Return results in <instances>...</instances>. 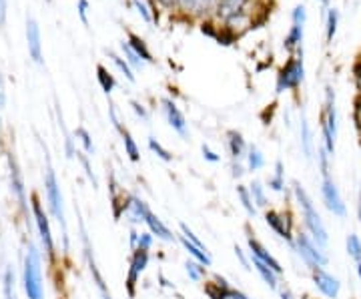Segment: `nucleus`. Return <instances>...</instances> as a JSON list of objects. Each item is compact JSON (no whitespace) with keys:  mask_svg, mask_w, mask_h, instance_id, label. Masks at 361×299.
Listing matches in <instances>:
<instances>
[{"mask_svg":"<svg viewBox=\"0 0 361 299\" xmlns=\"http://www.w3.org/2000/svg\"><path fill=\"white\" fill-rule=\"evenodd\" d=\"M291 199L295 201L297 211H299L301 229L310 235L317 245H322L323 249L329 248V229L323 221L322 213L315 205L313 197L310 195V191L299 181L291 183Z\"/></svg>","mask_w":361,"mask_h":299,"instance_id":"f257e3e1","label":"nucleus"},{"mask_svg":"<svg viewBox=\"0 0 361 299\" xmlns=\"http://www.w3.org/2000/svg\"><path fill=\"white\" fill-rule=\"evenodd\" d=\"M322 123V147L327 151V155L336 157L337 135H339V115H337V97L336 89L331 85L325 87V99H323V109L319 115Z\"/></svg>","mask_w":361,"mask_h":299,"instance_id":"f03ea898","label":"nucleus"},{"mask_svg":"<svg viewBox=\"0 0 361 299\" xmlns=\"http://www.w3.org/2000/svg\"><path fill=\"white\" fill-rule=\"evenodd\" d=\"M42 260L39 248L28 241L25 260H23V287L28 299H44V283H42Z\"/></svg>","mask_w":361,"mask_h":299,"instance_id":"7ed1b4c3","label":"nucleus"},{"mask_svg":"<svg viewBox=\"0 0 361 299\" xmlns=\"http://www.w3.org/2000/svg\"><path fill=\"white\" fill-rule=\"evenodd\" d=\"M289 248H291V251L297 255V260L301 261L310 271L317 269V267H327V265H329L327 249H323L322 245H317L303 229H297L295 237H293V241H291Z\"/></svg>","mask_w":361,"mask_h":299,"instance_id":"20e7f679","label":"nucleus"},{"mask_svg":"<svg viewBox=\"0 0 361 299\" xmlns=\"http://www.w3.org/2000/svg\"><path fill=\"white\" fill-rule=\"evenodd\" d=\"M305 80V63H303V51L291 54L285 65L277 71L275 78V92L283 94V92L297 91Z\"/></svg>","mask_w":361,"mask_h":299,"instance_id":"39448f33","label":"nucleus"},{"mask_svg":"<svg viewBox=\"0 0 361 299\" xmlns=\"http://www.w3.org/2000/svg\"><path fill=\"white\" fill-rule=\"evenodd\" d=\"M44 193L49 201V211L51 215L63 227V237H65V249H68V235H66V217H65V201H63V191L56 179V173L51 167V161H47V173H44Z\"/></svg>","mask_w":361,"mask_h":299,"instance_id":"423d86ee","label":"nucleus"},{"mask_svg":"<svg viewBox=\"0 0 361 299\" xmlns=\"http://www.w3.org/2000/svg\"><path fill=\"white\" fill-rule=\"evenodd\" d=\"M319 195H322L323 207L327 209L334 217H337V219H345V217H348V203H345V199L341 195V189H339V185H337V181L334 179L331 171L322 173Z\"/></svg>","mask_w":361,"mask_h":299,"instance_id":"0eeeda50","label":"nucleus"},{"mask_svg":"<svg viewBox=\"0 0 361 299\" xmlns=\"http://www.w3.org/2000/svg\"><path fill=\"white\" fill-rule=\"evenodd\" d=\"M30 209H32L35 225H37V231H39L40 249L44 251V257L51 263H54L56 261V245H54V237H52L51 221H49V215L42 209V203H40L37 195L30 197Z\"/></svg>","mask_w":361,"mask_h":299,"instance_id":"6e6552de","label":"nucleus"},{"mask_svg":"<svg viewBox=\"0 0 361 299\" xmlns=\"http://www.w3.org/2000/svg\"><path fill=\"white\" fill-rule=\"evenodd\" d=\"M263 221L279 239H283L287 245H291V241L297 233V227L293 215L287 209L269 207L267 211H263Z\"/></svg>","mask_w":361,"mask_h":299,"instance_id":"1a4fd4ad","label":"nucleus"},{"mask_svg":"<svg viewBox=\"0 0 361 299\" xmlns=\"http://www.w3.org/2000/svg\"><path fill=\"white\" fill-rule=\"evenodd\" d=\"M149 263H151V251H141V249L130 251L129 267H127V275H125V291H127L129 299L137 298L141 277L147 271Z\"/></svg>","mask_w":361,"mask_h":299,"instance_id":"9d476101","label":"nucleus"},{"mask_svg":"<svg viewBox=\"0 0 361 299\" xmlns=\"http://www.w3.org/2000/svg\"><path fill=\"white\" fill-rule=\"evenodd\" d=\"M310 275L311 283L315 287V291H317L323 299H339L341 289H343V283H341V279H339L336 274H331V271L325 269V267H317V269L310 271Z\"/></svg>","mask_w":361,"mask_h":299,"instance_id":"9b49d317","label":"nucleus"},{"mask_svg":"<svg viewBox=\"0 0 361 299\" xmlns=\"http://www.w3.org/2000/svg\"><path fill=\"white\" fill-rule=\"evenodd\" d=\"M245 229H247L245 241H247V251H249V255H251L253 260L263 261L265 265H269V267L273 269V271H275V274H279L281 277H283L285 269H283V265H281V261L277 260V257H275V255L271 253L269 249L265 248V243H263V241L259 239L257 235L251 231V227H249V225H247Z\"/></svg>","mask_w":361,"mask_h":299,"instance_id":"f8f14e48","label":"nucleus"},{"mask_svg":"<svg viewBox=\"0 0 361 299\" xmlns=\"http://www.w3.org/2000/svg\"><path fill=\"white\" fill-rule=\"evenodd\" d=\"M203 289H205V295L209 299H251L245 291L233 287L229 279L219 274L211 275V279L205 281Z\"/></svg>","mask_w":361,"mask_h":299,"instance_id":"ddd939ff","label":"nucleus"},{"mask_svg":"<svg viewBox=\"0 0 361 299\" xmlns=\"http://www.w3.org/2000/svg\"><path fill=\"white\" fill-rule=\"evenodd\" d=\"M175 13L183 14L185 18H193V20L215 18L217 0H177Z\"/></svg>","mask_w":361,"mask_h":299,"instance_id":"4468645a","label":"nucleus"},{"mask_svg":"<svg viewBox=\"0 0 361 299\" xmlns=\"http://www.w3.org/2000/svg\"><path fill=\"white\" fill-rule=\"evenodd\" d=\"M149 215H151L149 203L141 195H137V193H127L121 219H125L130 227H139V225H145Z\"/></svg>","mask_w":361,"mask_h":299,"instance_id":"2eb2a0df","label":"nucleus"},{"mask_svg":"<svg viewBox=\"0 0 361 299\" xmlns=\"http://www.w3.org/2000/svg\"><path fill=\"white\" fill-rule=\"evenodd\" d=\"M161 113H163V117L167 121L169 127L175 130L180 139H189V123H187V117L183 115L179 104L175 103L171 97H163L161 99Z\"/></svg>","mask_w":361,"mask_h":299,"instance_id":"dca6fc26","label":"nucleus"},{"mask_svg":"<svg viewBox=\"0 0 361 299\" xmlns=\"http://www.w3.org/2000/svg\"><path fill=\"white\" fill-rule=\"evenodd\" d=\"M8 169H11V191H13L14 199L18 201V207L23 211V215L28 219V199H26L25 179H23L20 167H18V163H16L13 153L8 155Z\"/></svg>","mask_w":361,"mask_h":299,"instance_id":"f3484780","label":"nucleus"},{"mask_svg":"<svg viewBox=\"0 0 361 299\" xmlns=\"http://www.w3.org/2000/svg\"><path fill=\"white\" fill-rule=\"evenodd\" d=\"M26 42H28V54L30 59L42 65L44 56H42V40H40V26L35 18H26Z\"/></svg>","mask_w":361,"mask_h":299,"instance_id":"a211bd4d","label":"nucleus"},{"mask_svg":"<svg viewBox=\"0 0 361 299\" xmlns=\"http://www.w3.org/2000/svg\"><path fill=\"white\" fill-rule=\"evenodd\" d=\"M225 147H227V153L231 157V161H245L249 143H247V139L243 137L241 130H227L225 133Z\"/></svg>","mask_w":361,"mask_h":299,"instance_id":"6ab92c4d","label":"nucleus"},{"mask_svg":"<svg viewBox=\"0 0 361 299\" xmlns=\"http://www.w3.org/2000/svg\"><path fill=\"white\" fill-rule=\"evenodd\" d=\"M145 227H147L149 233L155 237L157 241H163V243H175V241H177V233H173V229H171L167 223L163 221L157 213H153V211H151V215L147 217Z\"/></svg>","mask_w":361,"mask_h":299,"instance_id":"aec40b11","label":"nucleus"},{"mask_svg":"<svg viewBox=\"0 0 361 299\" xmlns=\"http://www.w3.org/2000/svg\"><path fill=\"white\" fill-rule=\"evenodd\" d=\"M299 147H301V155L305 157L307 161H311L315 157V139H313V130H311L307 115L301 113L299 117Z\"/></svg>","mask_w":361,"mask_h":299,"instance_id":"412c9836","label":"nucleus"},{"mask_svg":"<svg viewBox=\"0 0 361 299\" xmlns=\"http://www.w3.org/2000/svg\"><path fill=\"white\" fill-rule=\"evenodd\" d=\"M267 189L279 195H291V187H287V177H285V165L283 161H275L273 165V173L267 179Z\"/></svg>","mask_w":361,"mask_h":299,"instance_id":"4be33fe9","label":"nucleus"},{"mask_svg":"<svg viewBox=\"0 0 361 299\" xmlns=\"http://www.w3.org/2000/svg\"><path fill=\"white\" fill-rule=\"evenodd\" d=\"M249 257H251V255H249ZM251 267L255 269V274L259 275V279L269 287L271 291H277V289L281 287V275L275 274L269 265H265L263 261L253 260V257H251Z\"/></svg>","mask_w":361,"mask_h":299,"instance_id":"5701e85b","label":"nucleus"},{"mask_svg":"<svg viewBox=\"0 0 361 299\" xmlns=\"http://www.w3.org/2000/svg\"><path fill=\"white\" fill-rule=\"evenodd\" d=\"M177 241H179V245L183 248V251L189 255V260L199 261V263H203L205 267H211L213 265V260H211V253H209V249L199 248V245H195L191 243L187 237H183V235H177Z\"/></svg>","mask_w":361,"mask_h":299,"instance_id":"b1692460","label":"nucleus"},{"mask_svg":"<svg viewBox=\"0 0 361 299\" xmlns=\"http://www.w3.org/2000/svg\"><path fill=\"white\" fill-rule=\"evenodd\" d=\"M303 39H305V26L303 25H291L289 26V32L285 35L283 39V49L291 54L303 51Z\"/></svg>","mask_w":361,"mask_h":299,"instance_id":"393cba45","label":"nucleus"},{"mask_svg":"<svg viewBox=\"0 0 361 299\" xmlns=\"http://www.w3.org/2000/svg\"><path fill=\"white\" fill-rule=\"evenodd\" d=\"M127 44H129L133 51L139 54V59H141L145 65H155V59H153V52L149 49V44H147V40L139 37L137 32H127Z\"/></svg>","mask_w":361,"mask_h":299,"instance_id":"a878e982","label":"nucleus"},{"mask_svg":"<svg viewBox=\"0 0 361 299\" xmlns=\"http://www.w3.org/2000/svg\"><path fill=\"white\" fill-rule=\"evenodd\" d=\"M235 193H237V201H239L241 209L247 213V217L255 219V217L259 215V209L257 205L253 203V197H251V191H249V185L239 183V185H237V189H235Z\"/></svg>","mask_w":361,"mask_h":299,"instance_id":"bb28decb","label":"nucleus"},{"mask_svg":"<svg viewBox=\"0 0 361 299\" xmlns=\"http://www.w3.org/2000/svg\"><path fill=\"white\" fill-rule=\"evenodd\" d=\"M267 159L263 155V151L259 149L257 145H249V151L245 157V167L249 173H257V171L265 169Z\"/></svg>","mask_w":361,"mask_h":299,"instance_id":"cd10ccee","label":"nucleus"},{"mask_svg":"<svg viewBox=\"0 0 361 299\" xmlns=\"http://www.w3.org/2000/svg\"><path fill=\"white\" fill-rule=\"evenodd\" d=\"M249 191H251V197H253V203L257 205V209H263L267 211L269 209V193H267V187L261 181H251L249 183Z\"/></svg>","mask_w":361,"mask_h":299,"instance_id":"c85d7f7f","label":"nucleus"},{"mask_svg":"<svg viewBox=\"0 0 361 299\" xmlns=\"http://www.w3.org/2000/svg\"><path fill=\"white\" fill-rule=\"evenodd\" d=\"M130 4H133V8L137 11V13L141 14V18L145 23H157L159 20V13H157L155 8V2L151 0V2H147V0H130Z\"/></svg>","mask_w":361,"mask_h":299,"instance_id":"c756f323","label":"nucleus"},{"mask_svg":"<svg viewBox=\"0 0 361 299\" xmlns=\"http://www.w3.org/2000/svg\"><path fill=\"white\" fill-rule=\"evenodd\" d=\"M339 18H341V14H339L336 6L327 8V13H325V40L327 42H334V39H336Z\"/></svg>","mask_w":361,"mask_h":299,"instance_id":"7c9ffc66","label":"nucleus"},{"mask_svg":"<svg viewBox=\"0 0 361 299\" xmlns=\"http://www.w3.org/2000/svg\"><path fill=\"white\" fill-rule=\"evenodd\" d=\"M121 139H123V147H125V155L129 157L130 163H139V161H141V149H139L137 141L133 139L130 130H123V133H121Z\"/></svg>","mask_w":361,"mask_h":299,"instance_id":"2f4dec72","label":"nucleus"},{"mask_svg":"<svg viewBox=\"0 0 361 299\" xmlns=\"http://www.w3.org/2000/svg\"><path fill=\"white\" fill-rule=\"evenodd\" d=\"M97 80H99V85H101L104 94H111L116 89L115 75L104 65H97Z\"/></svg>","mask_w":361,"mask_h":299,"instance_id":"473e14b6","label":"nucleus"},{"mask_svg":"<svg viewBox=\"0 0 361 299\" xmlns=\"http://www.w3.org/2000/svg\"><path fill=\"white\" fill-rule=\"evenodd\" d=\"M185 274L187 277L193 281V283H201V281H207V267L203 263L195 260L185 261Z\"/></svg>","mask_w":361,"mask_h":299,"instance_id":"72a5a7b5","label":"nucleus"},{"mask_svg":"<svg viewBox=\"0 0 361 299\" xmlns=\"http://www.w3.org/2000/svg\"><path fill=\"white\" fill-rule=\"evenodd\" d=\"M109 56H111V61H113V65L118 68V73L123 75V77L127 78L129 83H137V77H135V71H133V66L125 61V56H121V54H116V52L109 51Z\"/></svg>","mask_w":361,"mask_h":299,"instance_id":"f704fd0d","label":"nucleus"},{"mask_svg":"<svg viewBox=\"0 0 361 299\" xmlns=\"http://www.w3.org/2000/svg\"><path fill=\"white\" fill-rule=\"evenodd\" d=\"M345 253L349 255V260L353 263H360L361 261V235L349 233L345 237Z\"/></svg>","mask_w":361,"mask_h":299,"instance_id":"c9c22d12","label":"nucleus"},{"mask_svg":"<svg viewBox=\"0 0 361 299\" xmlns=\"http://www.w3.org/2000/svg\"><path fill=\"white\" fill-rule=\"evenodd\" d=\"M147 147H149V151H151L153 155L159 157L163 163H171V161H173L171 151H169L167 147H163V143H161L159 139H155V137H149V139H147Z\"/></svg>","mask_w":361,"mask_h":299,"instance_id":"e433bc0d","label":"nucleus"},{"mask_svg":"<svg viewBox=\"0 0 361 299\" xmlns=\"http://www.w3.org/2000/svg\"><path fill=\"white\" fill-rule=\"evenodd\" d=\"M121 52H123V56H125V61L133 66V71L137 73V71H142L145 68V63H142L141 59H139V54L130 49L129 44H127V40H123L121 42Z\"/></svg>","mask_w":361,"mask_h":299,"instance_id":"4c0bfd02","label":"nucleus"},{"mask_svg":"<svg viewBox=\"0 0 361 299\" xmlns=\"http://www.w3.org/2000/svg\"><path fill=\"white\" fill-rule=\"evenodd\" d=\"M75 137H77L80 145H82V151L87 153L89 157L94 155V145H92V137H90V133L85 127H78L77 133H75Z\"/></svg>","mask_w":361,"mask_h":299,"instance_id":"58836bf2","label":"nucleus"},{"mask_svg":"<svg viewBox=\"0 0 361 299\" xmlns=\"http://www.w3.org/2000/svg\"><path fill=\"white\" fill-rule=\"evenodd\" d=\"M2 289H4V298L16 299L14 295V271L11 267L4 269V277H2Z\"/></svg>","mask_w":361,"mask_h":299,"instance_id":"ea45409f","label":"nucleus"},{"mask_svg":"<svg viewBox=\"0 0 361 299\" xmlns=\"http://www.w3.org/2000/svg\"><path fill=\"white\" fill-rule=\"evenodd\" d=\"M237 39H239V35L237 32H233L231 28H227V26L221 25L219 28V35H217V42L219 44H223V47H231V44H235L237 42Z\"/></svg>","mask_w":361,"mask_h":299,"instance_id":"a19ab883","label":"nucleus"},{"mask_svg":"<svg viewBox=\"0 0 361 299\" xmlns=\"http://www.w3.org/2000/svg\"><path fill=\"white\" fill-rule=\"evenodd\" d=\"M179 233L183 235V237H187V239H189L191 243H195V245H199V248L207 249L205 243H203V241L199 239V235L195 233L193 229H191V227H189L187 223H179Z\"/></svg>","mask_w":361,"mask_h":299,"instance_id":"79ce46f5","label":"nucleus"},{"mask_svg":"<svg viewBox=\"0 0 361 299\" xmlns=\"http://www.w3.org/2000/svg\"><path fill=\"white\" fill-rule=\"evenodd\" d=\"M291 25H307V8L305 4H297L291 11Z\"/></svg>","mask_w":361,"mask_h":299,"instance_id":"37998d69","label":"nucleus"},{"mask_svg":"<svg viewBox=\"0 0 361 299\" xmlns=\"http://www.w3.org/2000/svg\"><path fill=\"white\" fill-rule=\"evenodd\" d=\"M130 109H133V113H135L137 117L141 118L142 123H147V121L151 118V113H149L147 104L141 103V101H137V99H133V101H130Z\"/></svg>","mask_w":361,"mask_h":299,"instance_id":"c03bdc74","label":"nucleus"},{"mask_svg":"<svg viewBox=\"0 0 361 299\" xmlns=\"http://www.w3.org/2000/svg\"><path fill=\"white\" fill-rule=\"evenodd\" d=\"M155 245V237L149 233V231H141V237H139V245L137 249H141V251H151Z\"/></svg>","mask_w":361,"mask_h":299,"instance_id":"a18cd8bd","label":"nucleus"},{"mask_svg":"<svg viewBox=\"0 0 361 299\" xmlns=\"http://www.w3.org/2000/svg\"><path fill=\"white\" fill-rule=\"evenodd\" d=\"M235 257H237V261L241 263V267L243 269H251V257H249V251H245V249H241L239 245H235Z\"/></svg>","mask_w":361,"mask_h":299,"instance_id":"49530a36","label":"nucleus"},{"mask_svg":"<svg viewBox=\"0 0 361 299\" xmlns=\"http://www.w3.org/2000/svg\"><path fill=\"white\" fill-rule=\"evenodd\" d=\"M201 153H203V159H205L207 163H211V165H217L221 161V155L217 153V151H213L209 145H203L201 147Z\"/></svg>","mask_w":361,"mask_h":299,"instance_id":"de8ad7c7","label":"nucleus"},{"mask_svg":"<svg viewBox=\"0 0 361 299\" xmlns=\"http://www.w3.org/2000/svg\"><path fill=\"white\" fill-rule=\"evenodd\" d=\"M78 161L82 163V167H85V173H87V177H89L92 185L97 187V179H94V175H92V167H90V161H89V155L87 153H82V151H78L77 153Z\"/></svg>","mask_w":361,"mask_h":299,"instance_id":"09e8293b","label":"nucleus"},{"mask_svg":"<svg viewBox=\"0 0 361 299\" xmlns=\"http://www.w3.org/2000/svg\"><path fill=\"white\" fill-rule=\"evenodd\" d=\"M77 11H78V16H80V20H82V25L89 26V11H90L89 0H78Z\"/></svg>","mask_w":361,"mask_h":299,"instance_id":"8fccbe9b","label":"nucleus"},{"mask_svg":"<svg viewBox=\"0 0 361 299\" xmlns=\"http://www.w3.org/2000/svg\"><path fill=\"white\" fill-rule=\"evenodd\" d=\"M247 173V167H245V161H231V175L235 179H243Z\"/></svg>","mask_w":361,"mask_h":299,"instance_id":"3c124183","label":"nucleus"},{"mask_svg":"<svg viewBox=\"0 0 361 299\" xmlns=\"http://www.w3.org/2000/svg\"><path fill=\"white\" fill-rule=\"evenodd\" d=\"M109 117H111V123H113V127H115L116 130H118V135L125 130V127H123V123H121V117H118V111H116V106L113 103L109 104Z\"/></svg>","mask_w":361,"mask_h":299,"instance_id":"603ef678","label":"nucleus"},{"mask_svg":"<svg viewBox=\"0 0 361 299\" xmlns=\"http://www.w3.org/2000/svg\"><path fill=\"white\" fill-rule=\"evenodd\" d=\"M139 237H141V231H139L137 227H130V231H129V248H130V251H135V249H137V245H139Z\"/></svg>","mask_w":361,"mask_h":299,"instance_id":"864d4df0","label":"nucleus"},{"mask_svg":"<svg viewBox=\"0 0 361 299\" xmlns=\"http://www.w3.org/2000/svg\"><path fill=\"white\" fill-rule=\"evenodd\" d=\"M277 295H279V299H299L295 295V291H293L291 287H287V286L279 287V289H277Z\"/></svg>","mask_w":361,"mask_h":299,"instance_id":"5fc2aeb1","label":"nucleus"},{"mask_svg":"<svg viewBox=\"0 0 361 299\" xmlns=\"http://www.w3.org/2000/svg\"><path fill=\"white\" fill-rule=\"evenodd\" d=\"M355 127H357V133H360L361 137V97L357 104H355Z\"/></svg>","mask_w":361,"mask_h":299,"instance_id":"6e6d98bb","label":"nucleus"},{"mask_svg":"<svg viewBox=\"0 0 361 299\" xmlns=\"http://www.w3.org/2000/svg\"><path fill=\"white\" fill-rule=\"evenodd\" d=\"M6 20V0H0V25Z\"/></svg>","mask_w":361,"mask_h":299,"instance_id":"4d7b16f0","label":"nucleus"},{"mask_svg":"<svg viewBox=\"0 0 361 299\" xmlns=\"http://www.w3.org/2000/svg\"><path fill=\"white\" fill-rule=\"evenodd\" d=\"M355 213H357V223H360V229H361V187H360V191H357V205H355Z\"/></svg>","mask_w":361,"mask_h":299,"instance_id":"13d9d810","label":"nucleus"},{"mask_svg":"<svg viewBox=\"0 0 361 299\" xmlns=\"http://www.w3.org/2000/svg\"><path fill=\"white\" fill-rule=\"evenodd\" d=\"M159 281H161V286H163V287H169V289H173V286L169 283V281L165 279V277H163V275H159Z\"/></svg>","mask_w":361,"mask_h":299,"instance_id":"bf43d9fd","label":"nucleus"},{"mask_svg":"<svg viewBox=\"0 0 361 299\" xmlns=\"http://www.w3.org/2000/svg\"><path fill=\"white\" fill-rule=\"evenodd\" d=\"M355 274H357V279H360L361 283V261L360 263H355Z\"/></svg>","mask_w":361,"mask_h":299,"instance_id":"052dcab7","label":"nucleus"},{"mask_svg":"<svg viewBox=\"0 0 361 299\" xmlns=\"http://www.w3.org/2000/svg\"><path fill=\"white\" fill-rule=\"evenodd\" d=\"M319 2H322L323 6H325V8H327V6H329V2H331V0H319Z\"/></svg>","mask_w":361,"mask_h":299,"instance_id":"680f3d73","label":"nucleus"},{"mask_svg":"<svg viewBox=\"0 0 361 299\" xmlns=\"http://www.w3.org/2000/svg\"><path fill=\"white\" fill-rule=\"evenodd\" d=\"M101 299H113V295L109 293V295H103V298H101Z\"/></svg>","mask_w":361,"mask_h":299,"instance_id":"e2e57ef3","label":"nucleus"},{"mask_svg":"<svg viewBox=\"0 0 361 299\" xmlns=\"http://www.w3.org/2000/svg\"><path fill=\"white\" fill-rule=\"evenodd\" d=\"M0 109H2V94H0Z\"/></svg>","mask_w":361,"mask_h":299,"instance_id":"0e129e2a","label":"nucleus"},{"mask_svg":"<svg viewBox=\"0 0 361 299\" xmlns=\"http://www.w3.org/2000/svg\"><path fill=\"white\" fill-rule=\"evenodd\" d=\"M59 299H61V298H59Z\"/></svg>","mask_w":361,"mask_h":299,"instance_id":"69168bd1","label":"nucleus"}]
</instances>
